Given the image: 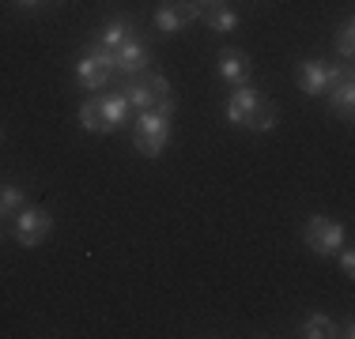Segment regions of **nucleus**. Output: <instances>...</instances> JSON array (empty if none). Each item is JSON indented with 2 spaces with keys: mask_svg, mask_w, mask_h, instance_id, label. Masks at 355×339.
Listing matches in <instances>:
<instances>
[{
  "mask_svg": "<svg viewBox=\"0 0 355 339\" xmlns=\"http://www.w3.org/2000/svg\"><path fill=\"white\" fill-rule=\"evenodd\" d=\"M227 121L242 125V129H250V132H272L276 121H280V109H276V102L257 95V87L242 83V87H231V98H227Z\"/></svg>",
  "mask_w": 355,
  "mask_h": 339,
  "instance_id": "obj_1",
  "label": "nucleus"
},
{
  "mask_svg": "<svg viewBox=\"0 0 355 339\" xmlns=\"http://www.w3.org/2000/svg\"><path fill=\"white\" fill-rule=\"evenodd\" d=\"M121 95L132 109H155V113H166V117H174V106H178L166 75L155 72V68H144L137 75H121Z\"/></svg>",
  "mask_w": 355,
  "mask_h": 339,
  "instance_id": "obj_2",
  "label": "nucleus"
},
{
  "mask_svg": "<svg viewBox=\"0 0 355 339\" xmlns=\"http://www.w3.org/2000/svg\"><path fill=\"white\" fill-rule=\"evenodd\" d=\"M129 102H125V95L117 91V95H95L87 98L80 106V129L83 132H95V136H106L114 129H121L125 121H129Z\"/></svg>",
  "mask_w": 355,
  "mask_h": 339,
  "instance_id": "obj_3",
  "label": "nucleus"
},
{
  "mask_svg": "<svg viewBox=\"0 0 355 339\" xmlns=\"http://www.w3.org/2000/svg\"><path fill=\"white\" fill-rule=\"evenodd\" d=\"M171 140V117L155 113V109H140L137 121H132V143L144 158H159Z\"/></svg>",
  "mask_w": 355,
  "mask_h": 339,
  "instance_id": "obj_4",
  "label": "nucleus"
},
{
  "mask_svg": "<svg viewBox=\"0 0 355 339\" xmlns=\"http://www.w3.org/2000/svg\"><path fill=\"white\" fill-rule=\"evenodd\" d=\"M110 80H114V53H106L95 42V46H87L80 53V61H76V83H80L83 91H103Z\"/></svg>",
  "mask_w": 355,
  "mask_h": 339,
  "instance_id": "obj_5",
  "label": "nucleus"
},
{
  "mask_svg": "<svg viewBox=\"0 0 355 339\" xmlns=\"http://www.w3.org/2000/svg\"><path fill=\"white\" fill-rule=\"evenodd\" d=\"M302 241H306V249L318 253V257H336V249L348 241V234H344V226L336 223V219L310 215L306 226H302Z\"/></svg>",
  "mask_w": 355,
  "mask_h": 339,
  "instance_id": "obj_6",
  "label": "nucleus"
},
{
  "mask_svg": "<svg viewBox=\"0 0 355 339\" xmlns=\"http://www.w3.org/2000/svg\"><path fill=\"white\" fill-rule=\"evenodd\" d=\"M344 72H352V61L329 64V61H321V57H310V61L299 64V87H302V95L318 98V95H325V91L333 87Z\"/></svg>",
  "mask_w": 355,
  "mask_h": 339,
  "instance_id": "obj_7",
  "label": "nucleus"
},
{
  "mask_svg": "<svg viewBox=\"0 0 355 339\" xmlns=\"http://www.w3.org/2000/svg\"><path fill=\"white\" fill-rule=\"evenodd\" d=\"M200 12H205V4L200 0H159L155 8V30L163 34V38H171L185 27V23H197Z\"/></svg>",
  "mask_w": 355,
  "mask_h": 339,
  "instance_id": "obj_8",
  "label": "nucleus"
},
{
  "mask_svg": "<svg viewBox=\"0 0 355 339\" xmlns=\"http://www.w3.org/2000/svg\"><path fill=\"white\" fill-rule=\"evenodd\" d=\"M49 234H53V215H49L46 208H23L19 215H15V241L19 245L35 249V245H42Z\"/></svg>",
  "mask_w": 355,
  "mask_h": 339,
  "instance_id": "obj_9",
  "label": "nucleus"
},
{
  "mask_svg": "<svg viewBox=\"0 0 355 339\" xmlns=\"http://www.w3.org/2000/svg\"><path fill=\"white\" fill-rule=\"evenodd\" d=\"M219 75L227 80V87H242V83L253 80V64H250V53L246 49H219Z\"/></svg>",
  "mask_w": 355,
  "mask_h": 339,
  "instance_id": "obj_10",
  "label": "nucleus"
},
{
  "mask_svg": "<svg viewBox=\"0 0 355 339\" xmlns=\"http://www.w3.org/2000/svg\"><path fill=\"white\" fill-rule=\"evenodd\" d=\"M329 95V117L336 121H352V109H355V72H344L333 87L325 91Z\"/></svg>",
  "mask_w": 355,
  "mask_h": 339,
  "instance_id": "obj_11",
  "label": "nucleus"
},
{
  "mask_svg": "<svg viewBox=\"0 0 355 339\" xmlns=\"http://www.w3.org/2000/svg\"><path fill=\"white\" fill-rule=\"evenodd\" d=\"M144 68H151V53L140 38H129L121 49L114 53V75H137Z\"/></svg>",
  "mask_w": 355,
  "mask_h": 339,
  "instance_id": "obj_12",
  "label": "nucleus"
},
{
  "mask_svg": "<svg viewBox=\"0 0 355 339\" xmlns=\"http://www.w3.org/2000/svg\"><path fill=\"white\" fill-rule=\"evenodd\" d=\"M132 27H137V23H132V15H114V19L98 30V46H103L106 53H117V49L132 38Z\"/></svg>",
  "mask_w": 355,
  "mask_h": 339,
  "instance_id": "obj_13",
  "label": "nucleus"
},
{
  "mask_svg": "<svg viewBox=\"0 0 355 339\" xmlns=\"http://www.w3.org/2000/svg\"><path fill=\"white\" fill-rule=\"evenodd\" d=\"M200 23H205L208 30H216V34H231L234 27H239V12L227 8V4H208L205 12H200Z\"/></svg>",
  "mask_w": 355,
  "mask_h": 339,
  "instance_id": "obj_14",
  "label": "nucleus"
},
{
  "mask_svg": "<svg viewBox=\"0 0 355 339\" xmlns=\"http://www.w3.org/2000/svg\"><path fill=\"white\" fill-rule=\"evenodd\" d=\"M23 208H27V192H23L19 185H0V223L19 215Z\"/></svg>",
  "mask_w": 355,
  "mask_h": 339,
  "instance_id": "obj_15",
  "label": "nucleus"
},
{
  "mask_svg": "<svg viewBox=\"0 0 355 339\" xmlns=\"http://www.w3.org/2000/svg\"><path fill=\"white\" fill-rule=\"evenodd\" d=\"M302 336L306 339H329V336H336V320L325 317V313H310V317L302 320Z\"/></svg>",
  "mask_w": 355,
  "mask_h": 339,
  "instance_id": "obj_16",
  "label": "nucleus"
},
{
  "mask_svg": "<svg viewBox=\"0 0 355 339\" xmlns=\"http://www.w3.org/2000/svg\"><path fill=\"white\" fill-rule=\"evenodd\" d=\"M336 53H340L344 61L355 57V23H352V15L340 23V30H336Z\"/></svg>",
  "mask_w": 355,
  "mask_h": 339,
  "instance_id": "obj_17",
  "label": "nucleus"
},
{
  "mask_svg": "<svg viewBox=\"0 0 355 339\" xmlns=\"http://www.w3.org/2000/svg\"><path fill=\"white\" fill-rule=\"evenodd\" d=\"M336 257H340V271H344V275H355V253L348 249V241L336 249Z\"/></svg>",
  "mask_w": 355,
  "mask_h": 339,
  "instance_id": "obj_18",
  "label": "nucleus"
},
{
  "mask_svg": "<svg viewBox=\"0 0 355 339\" xmlns=\"http://www.w3.org/2000/svg\"><path fill=\"white\" fill-rule=\"evenodd\" d=\"M15 4H19V8H38L42 0H15Z\"/></svg>",
  "mask_w": 355,
  "mask_h": 339,
  "instance_id": "obj_19",
  "label": "nucleus"
},
{
  "mask_svg": "<svg viewBox=\"0 0 355 339\" xmlns=\"http://www.w3.org/2000/svg\"><path fill=\"white\" fill-rule=\"evenodd\" d=\"M200 4H205V8H208V4H223V0H200Z\"/></svg>",
  "mask_w": 355,
  "mask_h": 339,
  "instance_id": "obj_20",
  "label": "nucleus"
}]
</instances>
